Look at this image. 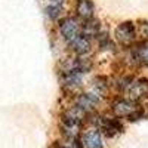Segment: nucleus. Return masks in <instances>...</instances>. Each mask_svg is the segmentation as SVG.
<instances>
[{
	"instance_id": "obj_1",
	"label": "nucleus",
	"mask_w": 148,
	"mask_h": 148,
	"mask_svg": "<svg viewBox=\"0 0 148 148\" xmlns=\"http://www.w3.org/2000/svg\"><path fill=\"white\" fill-rule=\"evenodd\" d=\"M59 30H61L62 37L65 40H68V42H73L76 37L80 36V25H79V22H77V19H74L71 16H67V18H64L62 21H61Z\"/></svg>"
},
{
	"instance_id": "obj_2",
	"label": "nucleus",
	"mask_w": 148,
	"mask_h": 148,
	"mask_svg": "<svg viewBox=\"0 0 148 148\" xmlns=\"http://www.w3.org/2000/svg\"><path fill=\"white\" fill-rule=\"evenodd\" d=\"M136 30H135L133 22H123L116 28V39L121 45H130L135 40Z\"/></svg>"
},
{
	"instance_id": "obj_3",
	"label": "nucleus",
	"mask_w": 148,
	"mask_h": 148,
	"mask_svg": "<svg viewBox=\"0 0 148 148\" xmlns=\"http://www.w3.org/2000/svg\"><path fill=\"white\" fill-rule=\"evenodd\" d=\"M98 101H99L98 95H93V93H82L77 98V101H76V108L79 111H82V113H88V111H90L92 108H95V105L98 104Z\"/></svg>"
},
{
	"instance_id": "obj_4",
	"label": "nucleus",
	"mask_w": 148,
	"mask_h": 148,
	"mask_svg": "<svg viewBox=\"0 0 148 148\" xmlns=\"http://www.w3.org/2000/svg\"><path fill=\"white\" fill-rule=\"evenodd\" d=\"M129 95L133 99H139L148 95V79H139L136 82H132L129 86Z\"/></svg>"
},
{
	"instance_id": "obj_5",
	"label": "nucleus",
	"mask_w": 148,
	"mask_h": 148,
	"mask_svg": "<svg viewBox=\"0 0 148 148\" xmlns=\"http://www.w3.org/2000/svg\"><path fill=\"white\" fill-rule=\"evenodd\" d=\"M98 121H99L101 130H104L108 136H113L114 133L121 132V129H123L121 123L116 117H105V119H99Z\"/></svg>"
},
{
	"instance_id": "obj_6",
	"label": "nucleus",
	"mask_w": 148,
	"mask_h": 148,
	"mask_svg": "<svg viewBox=\"0 0 148 148\" xmlns=\"http://www.w3.org/2000/svg\"><path fill=\"white\" fill-rule=\"evenodd\" d=\"M93 10H95V6L92 3V0H77L76 3V12L77 15L83 19H92L93 16Z\"/></svg>"
},
{
	"instance_id": "obj_7",
	"label": "nucleus",
	"mask_w": 148,
	"mask_h": 148,
	"mask_svg": "<svg viewBox=\"0 0 148 148\" xmlns=\"http://www.w3.org/2000/svg\"><path fill=\"white\" fill-rule=\"evenodd\" d=\"M83 145L86 148H102V139L101 133L98 129H92L84 133L83 136Z\"/></svg>"
},
{
	"instance_id": "obj_8",
	"label": "nucleus",
	"mask_w": 148,
	"mask_h": 148,
	"mask_svg": "<svg viewBox=\"0 0 148 148\" xmlns=\"http://www.w3.org/2000/svg\"><path fill=\"white\" fill-rule=\"evenodd\" d=\"M113 110L119 116H127L129 117L133 111H136L138 108L135 107V102L130 101V99H119L117 102H114Z\"/></svg>"
},
{
	"instance_id": "obj_9",
	"label": "nucleus",
	"mask_w": 148,
	"mask_h": 148,
	"mask_svg": "<svg viewBox=\"0 0 148 148\" xmlns=\"http://www.w3.org/2000/svg\"><path fill=\"white\" fill-rule=\"evenodd\" d=\"M82 83V73L80 71H64L62 76V84L67 89H76Z\"/></svg>"
},
{
	"instance_id": "obj_10",
	"label": "nucleus",
	"mask_w": 148,
	"mask_h": 148,
	"mask_svg": "<svg viewBox=\"0 0 148 148\" xmlns=\"http://www.w3.org/2000/svg\"><path fill=\"white\" fill-rule=\"evenodd\" d=\"M132 56L138 64L148 65V42H141V43H138L136 46H135L133 52H132Z\"/></svg>"
},
{
	"instance_id": "obj_11",
	"label": "nucleus",
	"mask_w": 148,
	"mask_h": 148,
	"mask_svg": "<svg viewBox=\"0 0 148 148\" xmlns=\"http://www.w3.org/2000/svg\"><path fill=\"white\" fill-rule=\"evenodd\" d=\"M70 46H71L73 51L76 53H79V55H84L86 52L90 51V43H89L88 39H86V36L76 37L73 42H70Z\"/></svg>"
},
{
	"instance_id": "obj_12",
	"label": "nucleus",
	"mask_w": 148,
	"mask_h": 148,
	"mask_svg": "<svg viewBox=\"0 0 148 148\" xmlns=\"http://www.w3.org/2000/svg\"><path fill=\"white\" fill-rule=\"evenodd\" d=\"M46 2V14L49 18H56L62 10L64 0H45Z\"/></svg>"
},
{
	"instance_id": "obj_13",
	"label": "nucleus",
	"mask_w": 148,
	"mask_h": 148,
	"mask_svg": "<svg viewBox=\"0 0 148 148\" xmlns=\"http://www.w3.org/2000/svg\"><path fill=\"white\" fill-rule=\"evenodd\" d=\"M83 30H84L86 36L96 34L98 30H99V21H95V19H88V21H84Z\"/></svg>"
},
{
	"instance_id": "obj_14",
	"label": "nucleus",
	"mask_w": 148,
	"mask_h": 148,
	"mask_svg": "<svg viewBox=\"0 0 148 148\" xmlns=\"http://www.w3.org/2000/svg\"><path fill=\"white\" fill-rule=\"evenodd\" d=\"M141 33L144 37H148V22H142L141 24Z\"/></svg>"
}]
</instances>
